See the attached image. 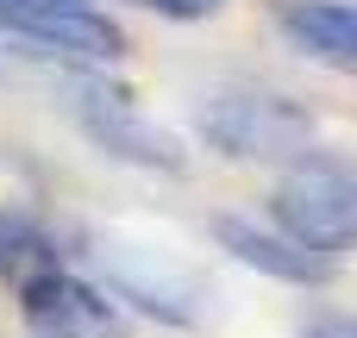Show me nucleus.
<instances>
[{
    "label": "nucleus",
    "instance_id": "nucleus-1",
    "mask_svg": "<svg viewBox=\"0 0 357 338\" xmlns=\"http://www.w3.org/2000/svg\"><path fill=\"white\" fill-rule=\"evenodd\" d=\"M276 226L307 245V251H345L357 245V163L351 157H326L307 151L301 163H289V176L276 182Z\"/></svg>",
    "mask_w": 357,
    "mask_h": 338
},
{
    "label": "nucleus",
    "instance_id": "nucleus-2",
    "mask_svg": "<svg viewBox=\"0 0 357 338\" xmlns=\"http://www.w3.org/2000/svg\"><path fill=\"white\" fill-rule=\"evenodd\" d=\"M201 132L226 157L251 163H282V157L301 163V151L314 144V119L282 94H213L201 107Z\"/></svg>",
    "mask_w": 357,
    "mask_h": 338
},
{
    "label": "nucleus",
    "instance_id": "nucleus-3",
    "mask_svg": "<svg viewBox=\"0 0 357 338\" xmlns=\"http://www.w3.org/2000/svg\"><path fill=\"white\" fill-rule=\"evenodd\" d=\"M69 107L82 119V132L107 151V157H126V163H144V169H176L182 151L163 125H151L126 88L113 82H94V75H69Z\"/></svg>",
    "mask_w": 357,
    "mask_h": 338
},
{
    "label": "nucleus",
    "instance_id": "nucleus-4",
    "mask_svg": "<svg viewBox=\"0 0 357 338\" xmlns=\"http://www.w3.org/2000/svg\"><path fill=\"white\" fill-rule=\"evenodd\" d=\"M0 19H6L13 31H25V38L50 44V50H69V56L107 63V56L126 50L119 25L100 19L94 6H75V0H0Z\"/></svg>",
    "mask_w": 357,
    "mask_h": 338
},
{
    "label": "nucleus",
    "instance_id": "nucleus-5",
    "mask_svg": "<svg viewBox=\"0 0 357 338\" xmlns=\"http://www.w3.org/2000/svg\"><path fill=\"white\" fill-rule=\"evenodd\" d=\"M100 263H107V276L119 282V295H132L144 314L176 320V326H195V320H201V282H195L188 270H169V263H157V257L138 251V245H107Z\"/></svg>",
    "mask_w": 357,
    "mask_h": 338
},
{
    "label": "nucleus",
    "instance_id": "nucleus-6",
    "mask_svg": "<svg viewBox=\"0 0 357 338\" xmlns=\"http://www.w3.org/2000/svg\"><path fill=\"white\" fill-rule=\"evenodd\" d=\"M25 320H31L38 338H126L119 314H113L88 282H75V276H63V270L38 276V282L25 289Z\"/></svg>",
    "mask_w": 357,
    "mask_h": 338
},
{
    "label": "nucleus",
    "instance_id": "nucleus-7",
    "mask_svg": "<svg viewBox=\"0 0 357 338\" xmlns=\"http://www.w3.org/2000/svg\"><path fill=\"white\" fill-rule=\"evenodd\" d=\"M282 31H289V44L301 56L357 75V6H345V0H301V6L282 13Z\"/></svg>",
    "mask_w": 357,
    "mask_h": 338
},
{
    "label": "nucleus",
    "instance_id": "nucleus-8",
    "mask_svg": "<svg viewBox=\"0 0 357 338\" xmlns=\"http://www.w3.org/2000/svg\"><path fill=\"white\" fill-rule=\"evenodd\" d=\"M213 238H220L238 263H251V270H264V276H282V282H320V276H326V257L307 251V245H295L289 232L276 238V232H264V226L226 213V220H213Z\"/></svg>",
    "mask_w": 357,
    "mask_h": 338
},
{
    "label": "nucleus",
    "instance_id": "nucleus-9",
    "mask_svg": "<svg viewBox=\"0 0 357 338\" xmlns=\"http://www.w3.org/2000/svg\"><path fill=\"white\" fill-rule=\"evenodd\" d=\"M50 270H56V257H50L44 232H31L25 220H0V276L19 282V289H31V282L50 276Z\"/></svg>",
    "mask_w": 357,
    "mask_h": 338
},
{
    "label": "nucleus",
    "instance_id": "nucleus-10",
    "mask_svg": "<svg viewBox=\"0 0 357 338\" xmlns=\"http://www.w3.org/2000/svg\"><path fill=\"white\" fill-rule=\"evenodd\" d=\"M132 6H151V13H163V19H207V13H220L226 0H132Z\"/></svg>",
    "mask_w": 357,
    "mask_h": 338
},
{
    "label": "nucleus",
    "instance_id": "nucleus-11",
    "mask_svg": "<svg viewBox=\"0 0 357 338\" xmlns=\"http://www.w3.org/2000/svg\"><path fill=\"white\" fill-rule=\"evenodd\" d=\"M301 338H357V320L351 314H320V320H307Z\"/></svg>",
    "mask_w": 357,
    "mask_h": 338
},
{
    "label": "nucleus",
    "instance_id": "nucleus-12",
    "mask_svg": "<svg viewBox=\"0 0 357 338\" xmlns=\"http://www.w3.org/2000/svg\"><path fill=\"white\" fill-rule=\"evenodd\" d=\"M75 6H88V0H75Z\"/></svg>",
    "mask_w": 357,
    "mask_h": 338
}]
</instances>
